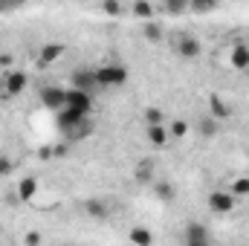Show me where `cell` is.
Returning a JSON list of instances; mask_svg holds the SVG:
<instances>
[{
  "label": "cell",
  "mask_w": 249,
  "mask_h": 246,
  "mask_svg": "<svg viewBox=\"0 0 249 246\" xmlns=\"http://www.w3.org/2000/svg\"><path fill=\"white\" fill-rule=\"evenodd\" d=\"M247 70H249V67H247Z\"/></svg>",
  "instance_id": "obj_31"
},
{
  "label": "cell",
  "mask_w": 249,
  "mask_h": 246,
  "mask_svg": "<svg viewBox=\"0 0 249 246\" xmlns=\"http://www.w3.org/2000/svg\"><path fill=\"white\" fill-rule=\"evenodd\" d=\"M38 246H41V244H38Z\"/></svg>",
  "instance_id": "obj_30"
},
{
  "label": "cell",
  "mask_w": 249,
  "mask_h": 246,
  "mask_svg": "<svg viewBox=\"0 0 249 246\" xmlns=\"http://www.w3.org/2000/svg\"><path fill=\"white\" fill-rule=\"evenodd\" d=\"M12 171V159H6V157H0V177H6Z\"/></svg>",
  "instance_id": "obj_27"
},
{
  "label": "cell",
  "mask_w": 249,
  "mask_h": 246,
  "mask_svg": "<svg viewBox=\"0 0 249 246\" xmlns=\"http://www.w3.org/2000/svg\"><path fill=\"white\" fill-rule=\"evenodd\" d=\"M67 107L75 110V113H81V116H90V110H93V96L70 87V90H67Z\"/></svg>",
  "instance_id": "obj_3"
},
{
  "label": "cell",
  "mask_w": 249,
  "mask_h": 246,
  "mask_svg": "<svg viewBox=\"0 0 249 246\" xmlns=\"http://www.w3.org/2000/svg\"><path fill=\"white\" fill-rule=\"evenodd\" d=\"M130 12H133L136 18H142L145 23L154 18V6H151V3H142V0H139V3H133V6H130Z\"/></svg>",
  "instance_id": "obj_19"
},
{
  "label": "cell",
  "mask_w": 249,
  "mask_h": 246,
  "mask_svg": "<svg viewBox=\"0 0 249 246\" xmlns=\"http://www.w3.org/2000/svg\"><path fill=\"white\" fill-rule=\"evenodd\" d=\"M64 50H67L64 44H44V47H41V55H38V64H41V67L55 64L64 55Z\"/></svg>",
  "instance_id": "obj_9"
},
{
  "label": "cell",
  "mask_w": 249,
  "mask_h": 246,
  "mask_svg": "<svg viewBox=\"0 0 249 246\" xmlns=\"http://www.w3.org/2000/svg\"><path fill=\"white\" fill-rule=\"evenodd\" d=\"M127 238H130V244L133 246H151L154 244V235H151L145 226H133V229L127 232Z\"/></svg>",
  "instance_id": "obj_13"
},
{
  "label": "cell",
  "mask_w": 249,
  "mask_h": 246,
  "mask_svg": "<svg viewBox=\"0 0 249 246\" xmlns=\"http://www.w3.org/2000/svg\"><path fill=\"white\" fill-rule=\"evenodd\" d=\"M209 209L214 214H229L235 209V194L232 191H212L209 194Z\"/></svg>",
  "instance_id": "obj_5"
},
{
  "label": "cell",
  "mask_w": 249,
  "mask_h": 246,
  "mask_svg": "<svg viewBox=\"0 0 249 246\" xmlns=\"http://www.w3.org/2000/svg\"><path fill=\"white\" fill-rule=\"evenodd\" d=\"M209 110H212L209 116H214L217 122H220V119H229V107H226V102H223L220 96H212V99H209Z\"/></svg>",
  "instance_id": "obj_15"
},
{
  "label": "cell",
  "mask_w": 249,
  "mask_h": 246,
  "mask_svg": "<svg viewBox=\"0 0 249 246\" xmlns=\"http://www.w3.org/2000/svg\"><path fill=\"white\" fill-rule=\"evenodd\" d=\"M168 133H171V139H186L188 124L183 122V119H174V122H171V130H168Z\"/></svg>",
  "instance_id": "obj_22"
},
{
  "label": "cell",
  "mask_w": 249,
  "mask_h": 246,
  "mask_svg": "<svg viewBox=\"0 0 249 246\" xmlns=\"http://www.w3.org/2000/svg\"><path fill=\"white\" fill-rule=\"evenodd\" d=\"M102 12H107V15H124V6H122V3L107 0V3H102Z\"/></svg>",
  "instance_id": "obj_24"
},
{
  "label": "cell",
  "mask_w": 249,
  "mask_h": 246,
  "mask_svg": "<svg viewBox=\"0 0 249 246\" xmlns=\"http://www.w3.org/2000/svg\"><path fill=\"white\" fill-rule=\"evenodd\" d=\"M186 246H212L209 229H206L203 223H191L186 229Z\"/></svg>",
  "instance_id": "obj_8"
},
{
  "label": "cell",
  "mask_w": 249,
  "mask_h": 246,
  "mask_svg": "<svg viewBox=\"0 0 249 246\" xmlns=\"http://www.w3.org/2000/svg\"><path fill=\"white\" fill-rule=\"evenodd\" d=\"M41 244V235H38V232H29V235H26V246H38Z\"/></svg>",
  "instance_id": "obj_28"
},
{
  "label": "cell",
  "mask_w": 249,
  "mask_h": 246,
  "mask_svg": "<svg viewBox=\"0 0 249 246\" xmlns=\"http://www.w3.org/2000/svg\"><path fill=\"white\" fill-rule=\"evenodd\" d=\"M162 9H165L168 15H180V12H186L188 9V3H165Z\"/></svg>",
  "instance_id": "obj_25"
},
{
  "label": "cell",
  "mask_w": 249,
  "mask_h": 246,
  "mask_svg": "<svg viewBox=\"0 0 249 246\" xmlns=\"http://www.w3.org/2000/svg\"><path fill=\"white\" fill-rule=\"evenodd\" d=\"M145 136H148V142H151L154 148H165V145H168V139H171V133H168V127H165V124L145 127Z\"/></svg>",
  "instance_id": "obj_11"
},
{
  "label": "cell",
  "mask_w": 249,
  "mask_h": 246,
  "mask_svg": "<svg viewBox=\"0 0 249 246\" xmlns=\"http://www.w3.org/2000/svg\"><path fill=\"white\" fill-rule=\"evenodd\" d=\"M72 90H81V93H96L99 90V81H96V70H75L72 72Z\"/></svg>",
  "instance_id": "obj_4"
},
{
  "label": "cell",
  "mask_w": 249,
  "mask_h": 246,
  "mask_svg": "<svg viewBox=\"0 0 249 246\" xmlns=\"http://www.w3.org/2000/svg\"><path fill=\"white\" fill-rule=\"evenodd\" d=\"M232 194H235V197H247L249 194V177H238V180L232 183Z\"/></svg>",
  "instance_id": "obj_23"
},
{
  "label": "cell",
  "mask_w": 249,
  "mask_h": 246,
  "mask_svg": "<svg viewBox=\"0 0 249 246\" xmlns=\"http://www.w3.org/2000/svg\"><path fill=\"white\" fill-rule=\"evenodd\" d=\"M41 102H44L50 110L61 113L64 107H67V90H64V87H44V90H41Z\"/></svg>",
  "instance_id": "obj_6"
},
{
  "label": "cell",
  "mask_w": 249,
  "mask_h": 246,
  "mask_svg": "<svg viewBox=\"0 0 249 246\" xmlns=\"http://www.w3.org/2000/svg\"><path fill=\"white\" fill-rule=\"evenodd\" d=\"M174 50H177V55H183V58H197V55H200V41H197L194 35H180V38L174 41Z\"/></svg>",
  "instance_id": "obj_7"
},
{
  "label": "cell",
  "mask_w": 249,
  "mask_h": 246,
  "mask_svg": "<svg viewBox=\"0 0 249 246\" xmlns=\"http://www.w3.org/2000/svg\"><path fill=\"white\" fill-rule=\"evenodd\" d=\"M23 90H26V72H20V70H9V72L3 75V96L15 99V96H20Z\"/></svg>",
  "instance_id": "obj_2"
},
{
  "label": "cell",
  "mask_w": 249,
  "mask_h": 246,
  "mask_svg": "<svg viewBox=\"0 0 249 246\" xmlns=\"http://www.w3.org/2000/svg\"><path fill=\"white\" fill-rule=\"evenodd\" d=\"M96 81H99V87H122L127 81V67L124 64H102L96 70Z\"/></svg>",
  "instance_id": "obj_1"
},
{
  "label": "cell",
  "mask_w": 249,
  "mask_h": 246,
  "mask_svg": "<svg viewBox=\"0 0 249 246\" xmlns=\"http://www.w3.org/2000/svg\"><path fill=\"white\" fill-rule=\"evenodd\" d=\"M154 191H157V197H160V200H174V194H177L171 183H157V185H154Z\"/></svg>",
  "instance_id": "obj_21"
},
{
  "label": "cell",
  "mask_w": 249,
  "mask_h": 246,
  "mask_svg": "<svg viewBox=\"0 0 249 246\" xmlns=\"http://www.w3.org/2000/svg\"><path fill=\"white\" fill-rule=\"evenodd\" d=\"M35 191H38V183H35L32 177H26V180L20 183V188H18V200H20V203H29V200L35 197Z\"/></svg>",
  "instance_id": "obj_16"
},
{
  "label": "cell",
  "mask_w": 249,
  "mask_h": 246,
  "mask_svg": "<svg viewBox=\"0 0 249 246\" xmlns=\"http://www.w3.org/2000/svg\"><path fill=\"white\" fill-rule=\"evenodd\" d=\"M194 130H197L203 139H214V136H217V130H220V124H217L214 116H209V113H206V116H200V119H197Z\"/></svg>",
  "instance_id": "obj_10"
},
{
  "label": "cell",
  "mask_w": 249,
  "mask_h": 246,
  "mask_svg": "<svg viewBox=\"0 0 249 246\" xmlns=\"http://www.w3.org/2000/svg\"><path fill=\"white\" fill-rule=\"evenodd\" d=\"M133 177H136V183L139 185H151L154 183V159H139Z\"/></svg>",
  "instance_id": "obj_12"
},
{
  "label": "cell",
  "mask_w": 249,
  "mask_h": 246,
  "mask_svg": "<svg viewBox=\"0 0 249 246\" xmlns=\"http://www.w3.org/2000/svg\"><path fill=\"white\" fill-rule=\"evenodd\" d=\"M145 127H157V124H162L165 122V113L160 110V107H145Z\"/></svg>",
  "instance_id": "obj_17"
},
{
  "label": "cell",
  "mask_w": 249,
  "mask_h": 246,
  "mask_svg": "<svg viewBox=\"0 0 249 246\" xmlns=\"http://www.w3.org/2000/svg\"><path fill=\"white\" fill-rule=\"evenodd\" d=\"M84 211H87L90 217H107V206H105L102 200H87V203H84Z\"/></svg>",
  "instance_id": "obj_18"
},
{
  "label": "cell",
  "mask_w": 249,
  "mask_h": 246,
  "mask_svg": "<svg viewBox=\"0 0 249 246\" xmlns=\"http://www.w3.org/2000/svg\"><path fill=\"white\" fill-rule=\"evenodd\" d=\"M229 61H232L235 70H247L249 67V47L247 44H238V47L232 50V58H229Z\"/></svg>",
  "instance_id": "obj_14"
},
{
  "label": "cell",
  "mask_w": 249,
  "mask_h": 246,
  "mask_svg": "<svg viewBox=\"0 0 249 246\" xmlns=\"http://www.w3.org/2000/svg\"><path fill=\"white\" fill-rule=\"evenodd\" d=\"M142 32H145V38H148V41H160V38H162V26H160V23H154V20H148V23L142 26Z\"/></svg>",
  "instance_id": "obj_20"
},
{
  "label": "cell",
  "mask_w": 249,
  "mask_h": 246,
  "mask_svg": "<svg viewBox=\"0 0 249 246\" xmlns=\"http://www.w3.org/2000/svg\"><path fill=\"white\" fill-rule=\"evenodd\" d=\"M188 9H191V12H212L214 3H188Z\"/></svg>",
  "instance_id": "obj_26"
},
{
  "label": "cell",
  "mask_w": 249,
  "mask_h": 246,
  "mask_svg": "<svg viewBox=\"0 0 249 246\" xmlns=\"http://www.w3.org/2000/svg\"><path fill=\"white\" fill-rule=\"evenodd\" d=\"M6 64L12 67V55H0V67H6Z\"/></svg>",
  "instance_id": "obj_29"
}]
</instances>
